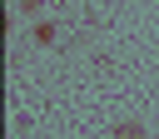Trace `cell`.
<instances>
[{"label":"cell","instance_id":"obj_1","mask_svg":"<svg viewBox=\"0 0 159 139\" xmlns=\"http://www.w3.org/2000/svg\"><path fill=\"white\" fill-rule=\"evenodd\" d=\"M30 35H35V45H55V40H60L55 20H35V30H30Z\"/></svg>","mask_w":159,"mask_h":139},{"label":"cell","instance_id":"obj_2","mask_svg":"<svg viewBox=\"0 0 159 139\" xmlns=\"http://www.w3.org/2000/svg\"><path fill=\"white\" fill-rule=\"evenodd\" d=\"M114 139H144V124L139 119H119L114 124Z\"/></svg>","mask_w":159,"mask_h":139}]
</instances>
